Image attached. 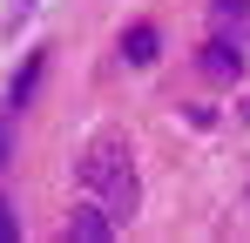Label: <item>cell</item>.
Segmentation results:
<instances>
[{
  "label": "cell",
  "instance_id": "3",
  "mask_svg": "<svg viewBox=\"0 0 250 243\" xmlns=\"http://www.w3.org/2000/svg\"><path fill=\"white\" fill-rule=\"evenodd\" d=\"M122 54H128V61H156V34H149V27H135V34L122 40Z\"/></svg>",
  "mask_w": 250,
  "mask_h": 243
},
{
  "label": "cell",
  "instance_id": "2",
  "mask_svg": "<svg viewBox=\"0 0 250 243\" xmlns=\"http://www.w3.org/2000/svg\"><path fill=\"white\" fill-rule=\"evenodd\" d=\"M75 237H88V243H102L108 237V209H75V223H68Z\"/></svg>",
  "mask_w": 250,
  "mask_h": 243
},
{
  "label": "cell",
  "instance_id": "4",
  "mask_svg": "<svg viewBox=\"0 0 250 243\" xmlns=\"http://www.w3.org/2000/svg\"><path fill=\"white\" fill-rule=\"evenodd\" d=\"M0 243H14V216H7V202H0Z\"/></svg>",
  "mask_w": 250,
  "mask_h": 243
},
{
  "label": "cell",
  "instance_id": "1",
  "mask_svg": "<svg viewBox=\"0 0 250 243\" xmlns=\"http://www.w3.org/2000/svg\"><path fill=\"white\" fill-rule=\"evenodd\" d=\"M75 182H82V196H95L108 216L135 209V149H128L122 128H95V135H88L82 162H75Z\"/></svg>",
  "mask_w": 250,
  "mask_h": 243
},
{
  "label": "cell",
  "instance_id": "5",
  "mask_svg": "<svg viewBox=\"0 0 250 243\" xmlns=\"http://www.w3.org/2000/svg\"><path fill=\"white\" fill-rule=\"evenodd\" d=\"M0 149H7V142H0Z\"/></svg>",
  "mask_w": 250,
  "mask_h": 243
}]
</instances>
